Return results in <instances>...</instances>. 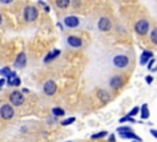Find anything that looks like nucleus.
<instances>
[{"instance_id": "35", "label": "nucleus", "mask_w": 157, "mask_h": 142, "mask_svg": "<svg viewBox=\"0 0 157 142\" xmlns=\"http://www.w3.org/2000/svg\"><path fill=\"white\" fill-rule=\"evenodd\" d=\"M44 10H45V12H49V11H50V7H49L48 5H45V6H44Z\"/></svg>"}, {"instance_id": "13", "label": "nucleus", "mask_w": 157, "mask_h": 142, "mask_svg": "<svg viewBox=\"0 0 157 142\" xmlns=\"http://www.w3.org/2000/svg\"><path fill=\"white\" fill-rule=\"evenodd\" d=\"M60 55V50L59 49H54V50H52V51H48V54L44 56V59H43V61L45 62V64H49L50 61H53L55 58H58Z\"/></svg>"}, {"instance_id": "32", "label": "nucleus", "mask_w": 157, "mask_h": 142, "mask_svg": "<svg viewBox=\"0 0 157 142\" xmlns=\"http://www.w3.org/2000/svg\"><path fill=\"white\" fill-rule=\"evenodd\" d=\"M13 0H0V4H2V5H9V4H11Z\"/></svg>"}, {"instance_id": "9", "label": "nucleus", "mask_w": 157, "mask_h": 142, "mask_svg": "<svg viewBox=\"0 0 157 142\" xmlns=\"http://www.w3.org/2000/svg\"><path fill=\"white\" fill-rule=\"evenodd\" d=\"M63 22H64V24H65L67 28H76V27H78V24H80V18L71 15V16H66Z\"/></svg>"}, {"instance_id": "6", "label": "nucleus", "mask_w": 157, "mask_h": 142, "mask_svg": "<svg viewBox=\"0 0 157 142\" xmlns=\"http://www.w3.org/2000/svg\"><path fill=\"white\" fill-rule=\"evenodd\" d=\"M108 84H109V88L113 89V91H118L119 88L123 87L124 84V78L121 75H114L109 78L108 81Z\"/></svg>"}, {"instance_id": "18", "label": "nucleus", "mask_w": 157, "mask_h": 142, "mask_svg": "<svg viewBox=\"0 0 157 142\" xmlns=\"http://www.w3.org/2000/svg\"><path fill=\"white\" fill-rule=\"evenodd\" d=\"M16 78H17V75H16L15 71H12V72L6 77V83H7L9 86H15V81H16Z\"/></svg>"}, {"instance_id": "34", "label": "nucleus", "mask_w": 157, "mask_h": 142, "mask_svg": "<svg viewBox=\"0 0 157 142\" xmlns=\"http://www.w3.org/2000/svg\"><path fill=\"white\" fill-rule=\"evenodd\" d=\"M72 1H74L72 4H74L75 6H80V0H72Z\"/></svg>"}, {"instance_id": "30", "label": "nucleus", "mask_w": 157, "mask_h": 142, "mask_svg": "<svg viewBox=\"0 0 157 142\" xmlns=\"http://www.w3.org/2000/svg\"><path fill=\"white\" fill-rule=\"evenodd\" d=\"M150 133H151L155 138H157V130H156V129H151V130H150Z\"/></svg>"}, {"instance_id": "27", "label": "nucleus", "mask_w": 157, "mask_h": 142, "mask_svg": "<svg viewBox=\"0 0 157 142\" xmlns=\"http://www.w3.org/2000/svg\"><path fill=\"white\" fill-rule=\"evenodd\" d=\"M145 81H146V83H147V84H151V83L153 82V77L148 75V76H146V77H145Z\"/></svg>"}, {"instance_id": "10", "label": "nucleus", "mask_w": 157, "mask_h": 142, "mask_svg": "<svg viewBox=\"0 0 157 142\" xmlns=\"http://www.w3.org/2000/svg\"><path fill=\"white\" fill-rule=\"evenodd\" d=\"M13 65L17 69H23L27 65V56H26V54L23 51H21V53L17 54V56H16V59L13 61Z\"/></svg>"}, {"instance_id": "11", "label": "nucleus", "mask_w": 157, "mask_h": 142, "mask_svg": "<svg viewBox=\"0 0 157 142\" xmlns=\"http://www.w3.org/2000/svg\"><path fill=\"white\" fill-rule=\"evenodd\" d=\"M66 43H67L69 47L75 48V49L82 47V39L80 37H77V36H69L66 38Z\"/></svg>"}, {"instance_id": "12", "label": "nucleus", "mask_w": 157, "mask_h": 142, "mask_svg": "<svg viewBox=\"0 0 157 142\" xmlns=\"http://www.w3.org/2000/svg\"><path fill=\"white\" fill-rule=\"evenodd\" d=\"M153 58V53L151 50H144L140 55V64L141 65H147V62Z\"/></svg>"}, {"instance_id": "29", "label": "nucleus", "mask_w": 157, "mask_h": 142, "mask_svg": "<svg viewBox=\"0 0 157 142\" xmlns=\"http://www.w3.org/2000/svg\"><path fill=\"white\" fill-rule=\"evenodd\" d=\"M5 83H6V78H5V77H1V78H0V89L5 86Z\"/></svg>"}, {"instance_id": "17", "label": "nucleus", "mask_w": 157, "mask_h": 142, "mask_svg": "<svg viewBox=\"0 0 157 142\" xmlns=\"http://www.w3.org/2000/svg\"><path fill=\"white\" fill-rule=\"evenodd\" d=\"M52 114L55 116V118H60V116H64L65 115V110L63 108H59V106H54L52 109Z\"/></svg>"}, {"instance_id": "33", "label": "nucleus", "mask_w": 157, "mask_h": 142, "mask_svg": "<svg viewBox=\"0 0 157 142\" xmlns=\"http://www.w3.org/2000/svg\"><path fill=\"white\" fill-rule=\"evenodd\" d=\"M21 84V78L17 76V78H16V81H15V87H17V86H20Z\"/></svg>"}, {"instance_id": "39", "label": "nucleus", "mask_w": 157, "mask_h": 142, "mask_svg": "<svg viewBox=\"0 0 157 142\" xmlns=\"http://www.w3.org/2000/svg\"><path fill=\"white\" fill-rule=\"evenodd\" d=\"M132 142H139V141H135V140H134V141H132Z\"/></svg>"}, {"instance_id": "31", "label": "nucleus", "mask_w": 157, "mask_h": 142, "mask_svg": "<svg viewBox=\"0 0 157 142\" xmlns=\"http://www.w3.org/2000/svg\"><path fill=\"white\" fill-rule=\"evenodd\" d=\"M108 142H115V136L113 133L108 136Z\"/></svg>"}, {"instance_id": "25", "label": "nucleus", "mask_w": 157, "mask_h": 142, "mask_svg": "<svg viewBox=\"0 0 157 142\" xmlns=\"http://www.w3.org/2000/svg\"><path fill=\"white\" fill-rule=\"evenodd\" d=\"M117 131H118V133H123V132H129L132 130L129 126H119V127H117Z\"/></svg>"}, {"instance_id": "22", "label": "nucleus", "mask_w": 157, "mask_h": 142, "mask_svg": "<svg viewBox=\"0 0 157 142\" xmlns=\"http://www.w3.org/2000/svg\"><path fill=\"white\" fill-rule=\"evenodd\" d=\"M125 121H130V122H136V120L134 119V116H130V115H126V116H123V118H120L119 119V122L120 124H123V122H125Z\"/></svg>"}, {"instance_id": "23", "label": "nucleus", "mask_w": 157, "mask_h": 142, "mask_svg": "<svg viewBox=\"0 0 157 142\" xmlns=\"http://www.w3.org/2000/svg\"><path fill=\"white\" fill-rule=\"evenodd\" d=\"M11 72H12V71H11V70H10V67H7V66H5V67L0 69V75H1L2 77H5V78H6Z\"/></svg>"}, {"instance_id": "7", "label": "nucleus", "mask_w": 157, "mask_h": 142, "mask_svg": "<svg viewBox=\"0 0 157 142\" xmlns=\"http://www.w3.org/2000/svg\"><path fill=\"white\" fill-rule=\"evenodd\" d=\"M97 27H98V29H99L101 32H109V31L112 29V22H110V20H109L108 17L103 16V17H101V18L98 20Z\"/></svg>"}, {"instance_id": "5", "label": "nucleus", "mask_w": 157, "mask_h": 142, "mask_svg": "<svg viewBox=\"0 0 157 142\" xmlns=\"http://www.w3.org/2000/svg\"><path fill=\"white\" fill-rule=\"evenodd\" d=\"M134 29H135V32H136L139 36H145V34H147L148 31H150V23H148L147 20H139V21L135 23Z\"/></svg>"}, {"instance_id": "28", "label": "nucleus", "mask_w": 157, "mask_h": 142, "mask_svg": "<svg viewBox=\"0 0 157 142\" xmlns=\"http://www.w3.org/2000/svg\"><path fill=\"white\" fill-rule=\"evenodd\" d=\"M155 61H156V60H155V59L152 58V59H151V60H150V61L147 62V69H148V70H151V69H152V66H153Z\"/></svg>"}, {"instance_id": "1", "label": "nucleus", "mask_w": 157, "mask_h": 142, "mask_svg": "<svg viewBox=\"0 0 157 142\" xmlns=\"http://www.w3.org/2000/svg\"><path fill=\"white\" fill-rule=\"evenodd\" d=\"M129 64H130V59L125 54H117L112 59V65L117 69H126Z\"/></svg>"}, {"instance_id": "36", "label": "nucleus", "mask_w": 157, "mask_h": 142, "mask_svg": "<svg viewBox=\"0 0 157 142\" xmlns=\"http://www.w3.org/2000/svg\"><path fill=\"white\" fill-rule=\"evenodd\" d=\"M38 2H39V4H40V5H42V6H45V5H47V4H45V2H44V1H43V0H39V1H38Z\"/></svg>"}, {"instance_id": "19", "label": "nucleus", "mask_w": 157, "mask_h": 142, "mask_svg": "<svg viewBox=\"0 0 157 142\" xmlns=\"http://www.w3.org/2000/svg\"><path fill=\"white\" fill-rule=\"evenodd\" d=\"M70 0H55V5H56V7H59V9H61V10H64V9H66L69 5H70Z\"/></svg>"}, {"instance_id": "20", "label": "nucleus", "mask_w": 157, "mask_h": 142, "mask_svg": "<svg viewBox=\"0 0 157 142\" xmlns=\"http://www.w3.org/2000/svg\"><path fill=\"white\" fill-rule=\"evenodd\" d=\"M150 40H151L152 44L157 45V28H153L151 31V33H150Z\"/></svg>"}, {"instance_id": "38", "label": "nucleus", "mask_w": 157, "mask_h": 142, "mask_svg": "<svg viewBox=\"0 0 157 142\" xmlns=\"http://www.w3.org/2000/svg\"><path fill=\"white\" fill-rule=\"evenodd\" d=\"M2 23V16H1V13H0V24Z\"/></svg>"}, {"instance_id": "16", "label": "nucleus", "mask_w": 157, "mask_h": 142, "mask_svg": "<svg viewBox=\"0 0 157 142\" xmlns=\"http://www.w3.org/2000/svg\"><path fill=\"white\" fill-rule=\"evenodd\" d=\"M140 115H141V119L142 120H146L150 118V110H148V105L146 103H144L140 108Z\"/></svg>"}, {"instance_id": "2", "label": "nucleus", "mask_w": 157, "mask_h": 142, "mask_svg": "<svg viewBox=\"0 0 157 142\" xmlns=\"http://www.w3.org/2000/svg\"><path fill=\"white\" fill-rule=\"evenodd\" d=\"M38 9L33 5H27L23 9V18L26 22H33L38 17Z\"/></svg>"}, {"instance_id": "37", "label": "nucleus", "mask_w": 157, "mask_h": 142, "mask_svg": "<svg viewBox=\"0 0 157 142\" xmlns=\"http://www.w3.org/2000/svg\"><path fill=\"white\" fill-rule=\"evenodd\" d=\"M28 92H29L28 88H23V89H22V93H28Z\"/></svg>"}, {"instance_id": "21", "label": "nucleus", "mask_w": 157, "mask_h": 142, "mask_svg": "<svg viewBox=\"0 0 157 142\" xmlns=\"http://www.w3.org/2000/svg\"><path fill=\"white\" fill-rule=\"evenodd\" d=\"M107 135H108L107 131H99V132H97V133H93V135L91 136V138H92V140H101V138L105 137Z\"/></svg>"}, {"instance_id": "4", "label": "nucleus", "mask_w": 157, "mask_h": 142, "mask_svg": "<svg viewBox=\"0 0 157 142\" xmlns=\"http://www.w3.org/2000/svg\"><path fill=\"white\" fill-rule=\"evenodd\" d=\"M15 115V110H13V106L11 104H2L0 106V118L4 119V120H11Z\"/></svg>"}, {"instance_id": "8", "label": "nucleus", "mask_w": 157, "mask_h": 142, "mask_svg": "<svg viewBox=\"0 0 157 142\" xmlns=\"http://www.w3.org/2000/svg\"><path fill=\"white\" fill-rule=\"evenodd\" d=\"M43 92H44V94L48 95V97L54 95L55 92H56V84H55V82H54L53 80H48V81L44 83V86H43Z\"/></svg>"}, {"instance_id": "15", "label": "nucleus", "mask_w": 157, "mask_h": 142, "mask_svg": "<svg viewBox=\"0 0 157 142\" xmlns=\"http://www.w3.org/2000/svg\"><path fill=\"white\" fill-rule=\"evenodd\" d=\"M120 135V137L121 138H124V140H128V138H130V140H135V141H139V142H141L142 140L137 136V135H135L132 131H129V132H123V133H119Z\"/></svg>"}, {"instance_id": "24", "label": "nucleus", "mask_w": 157, "mask_h": 142, "mask_svg": "<svg viewBox=\"0 0 157 142\" xmlns=\"http://www.w3.org/2000/svg\"><path fill=\"white\" fill-rule=\"evenodd\" d=\"M75 120H76V119H75L74 116H71V118H67V119H65V120H63V121H61V125H63V126H67V125H71L72 122H75Z\"/></svg>"}, {"instance_id": "26", "label": "nucleus", "mask_w": 157, "mask_h": 142, "mask_svg": "<svg viewBox=\"0 0 157 142\" xmlns=\"http://www.w3.org/2000/svg\"><path fill=\"white\" fill-rule=\"evenodd\" d=\"M139 111H140V108H139V106H134V108L131 109V111H130L128 115H130V116H135Z\"/></svg>"}, {"instance_id": "3", "label": "nucleus", "mask_w": 157, "mask_h": 142, "mask_svg": "<svg viewBox=\"0 0 157 142\" xmlns=\"http://www.w3.org/2000/svg\"><path fill=\"white\" fill-rule=\"evenodd\" d=\"M9 100H10V104L12 106H20L23 104L25 102V97L22 94V92L20 91H12L9 95Z\"/></svg>"}, {"instance_id": "14", "label": "nucleus", "mask_w": 157, "mask_h": 142, "mask_svg": "<svg viewBox=\"0 0 157 142\" xmlns=\"http://www.w3.org/2000/svg\"><path fill=\"white\" fill-rule=\"evenodd\" d=\"M97 98L102 102H109L110 100V94L105 89H98L97 91Z\"/></svg>"}]
</instances>
